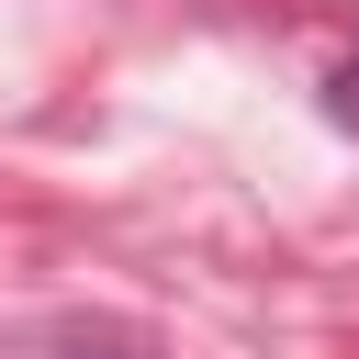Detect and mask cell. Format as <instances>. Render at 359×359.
<instances>
[{
  "label": "cell",
  "mask_w": 359,
  "mask_h": 359,
  "mask_svg": "<svg viewBox=\"0 0 359 359\" xmlns=\"http://www.w3.org/2000/svg\"><path fill=\"white\" fill-rule=\"evenodd\" d=\"M56 359H146V337H123V325H67Z\"/></svg>",
  "instance_id": "1"
},
{
  "label": "cell",
  "mask_w": 359,
  "mask_h": 359,
  "mask_svg": "<svg viewBox=\"0 0 359 359\" xmlns=\"http://www.w3.org/2000/svg\"><path fill=\"white\" fill-rule=\"evenodd\" d=\"M325 112H337V123H359V56H348V67L325 79Z\"/></svg>",
  "instance_id": "2"
}]
</instances>
